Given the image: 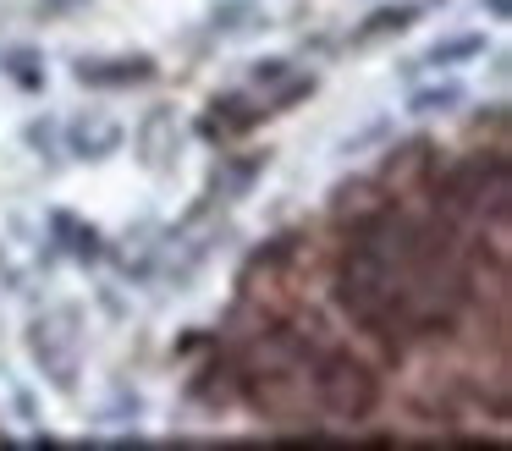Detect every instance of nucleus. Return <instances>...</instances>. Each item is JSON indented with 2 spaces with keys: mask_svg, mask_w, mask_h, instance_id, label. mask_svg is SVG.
<instances>
[{
  "mask_svg": "<svg viewBox=\"0 0 512 451\" xmlns=\"http://www.w3.org/2000/svg\"><path fill=\"white\" fill-rule=\"evenodd\" d=\"M468 105V88L457 77H435V83H419L413 77L408 99H402V116L408 121H441V116H457Z\"/></svg>",
  "mask_w": 512,
  "mask_h": 451,
  "instance_id": "f257e3e1",
  "label": "nucleus"
},
{
  "mask_svg": "<svg viewBox=\"0 0 512 451\" xmlns=\"http://www.w3.org/2000/svg\"><path fill=\"white\" fill-rule=\"evenodd\" d=\"M490 50V39H485V33H446V39H435L430 44V50H424L419 55V61H413L408 66V72H402V77H408V83H413V77H419V72H457V66H463V61H479V55H485Z\"/></svg>",
  "mask_w": 512,
  "mask_h": 451,
  "instance_id": "f03ea898",
  "label": "nucleus"
},
{
  "mask_svg": "<svg viewBox=\"0 0 512 451\" xmlns=\"http://www.w3.org/2000/svg\"><path fill=\"white\" fill-rule=\"evenodd\" d=\"M72 72L83 88H133L155 77V61L149 55H111V61H78Z\"/></svg>",
  "mask_w": 512,
  "mask_h": 451,
  "instance_id": "7ed1b4c3",
  "label": "nucleus"
},
{
  "mask_svg": "<svg viewBox=\"0 0 512 451\" xmlns=\"http://www.w3.org/2000/svg\"><path fill=\"white\" fill-rule=\"evenodd\" d=\"M122 143H127V127H116V121H72L67 127V149L78 160H111Z\"/></svg>",
  "mask_w": 512,
  "mask_h": 451,
  "instance_id": "20e7f679",
  "label": "nucleus"
},
{
  "mask_svg": "<svg viewBox=\"0 0 512 451\" xmlns=\"http://www.w3.org/2000/svg\"><path fill=\"white\" fill-rule=\"evenodd\" d=\"M413 22H419V6H413V0H386V6H375L364 22H358L353 44H380V39H397V33H408Z\"/></svg>",
  "mask_w": 512,
  "mask_h": 451,
  "instance_id": "39448f33",
  "label": "nucleus"
},
{
  "mask_svg": "<svg viewBox=\"0 0 512 451\" xmlns=\"http://www.w3.org/2000/svg\"><path fill=\"white\" fill-rule=\"evenodd\" d=\"M0 66L12 72V83H17V88H45V55L28 50V44L6 50V55H0Z\"/></svg>",
  "mask_w": 512,
  "mask_h": 451,
  "instance_id": "423d86ee",
  "label": "nucleus"
},
{
  "mask_svg": "<svg viewBox=\"0 0 512 451\" xmlns=\"http://www.w3.org/2000/svg\"><path fill=\"white\" fill-rule=\"evenodd\" d=\"M215 33H248L243 22H254L259 28V0H226V6H215Z\"/></svg>",
  "mask_w": 512,
  "mask_h": 451,
  "instance_id": "0eeeda50",
  "label": "nucleus"
},
{
  "mask_svg": "<svg viewBox=\"0 0 512 451\" xmlns=\"http://www.w3.org/2000/svg\"><path fill=\"white\" fill-rule=\"evenodd\" d=\"M292 72H298V66H292L287 55H270V61H254V66H248V83L265 88V94H270V88H281Z\"/></svg>",
  "mask_w": 512,
  "mask_h": 451,
  "instance_id": "6e6552de",
  "label": "nucleus"
},
{
  "mask_svg": "<svg viewBox=\"0 0 512 451\" xmlns=\"http://www.w3.org/2000/svg\"><path fill=\"white\" fill-rule=\"evenodd\" d=\"M314 94V77L309 72H292L281 88H270V110H287V105H298V99H309Z\"/></svg>",
  "mask_w": 512,
  "mask_h": 451,
  "instance_id": "1a4fd4ad",
  "label": "nucleus"
},
{
  "mask_svg": "<svg viewBox=\"0 0 512 451\" xmlns=\"http://www.w3.org/2000/svg\"><path fill=\"white\" fill-rule=\"evenodd\" d=\"M50 143H56V127H39V121H34V127H28V149H45L50 154Z\"/></svg>",
  "mask_w": 512,
  "mask_h": 451,
  "instance_id": "9d476101",
  "label": "nucleus"
},
{
  "mask_svg": "<svg viewBox=\"0 0 512 451\" xmlns=\"http://www.w3.org/2000/svg\"><path fill=\"white\" fill-rule=\"evenodd\" d=\"M479 6H485V11H490V17H496V22H507V11H512V0H479Z\"/></svg>",
  "mask_w": 512,
  "mask_h": 451,
  "instance_id": "9b49d317",
  "label": "nucleus"
}]
</instances>
